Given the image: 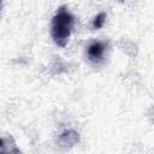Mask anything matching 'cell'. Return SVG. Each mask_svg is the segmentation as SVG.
Here are the masks:
<instances>
[{
    "mask_svg": "<svg viewBox=\"0 0 154 154\" xmlns=\"http://www.w3.org/2000/svg\"><path fill=\"white\" fill-rule=\"evenodd\" d=\"M73 25V17L65 10H60L52 22V36L57 45L65 46Z\"/></svg>",
    "mask_w": 154,
    "mask_h": 154,
    "instance_id": "1",
    "label": "cell"
},
{
    "mask_svg": "<svg viewBox=\"0 0 154 154\" xmlns=\"http://www.w3.org/2000/svg\"><path fill=\"white\" fill-rule=\"evenodd\" d=\"M103 51H105L103 45L100 43V42H95V43H93V45L89 47V49H88V55H89V58H90L91 60L97 61V60H100V59L102 58Z\"/></svg>",
    "mask_w": 154,
    "mask_h": 154,
    "instance_id": "2",
    "label": "cell"
},
{
    "mask_svg": "<svg viewBox=\"0 0 154 154\" xmlns=\"http://www.w3.org/2000/svg\"><path fill=\"white\" fill-rule=\"evenodd\" d=\"M103 18H105V14H103V13H100V14H99V16L95 18V22H94V26H95V28H100V26L102 25L103 20H105Z\"/></svg>",
    "mask_w": 154,
    "mask_h": 154,
    "instance_id": "3",
    "label": "cell"
}]
</instances>
